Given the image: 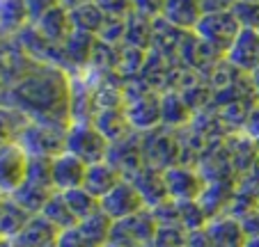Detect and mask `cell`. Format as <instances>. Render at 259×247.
Instances as JSON below:
<instances>
[{"mask_svg":"<svg viewBox=\"0 0 259 247\" xmlns=\"http://www.w3.org/2000/svg\"><path fill=\"white\" fill-rule=\"evenodd\" d=\"M165 185L172 202H200L206 179L193 165H175L165 170Z\"/></svg>","mask_w":259,"mask_h":247,"instance_id":"cell-9","label":"cell"},{"mask_svg":"<svg viewBox=\"0 0 259 247\" xmlns=\"http://www.w3.org/2000/svg\"><path fill=\"white\" fill-rule=\"evenodd\" d=\"M25 124H28V119H25L21 112L0 106V144L16 140V135L21 133V128H23Z\"/></svg>","mask_w":259,"mask_h":247,"instance_id":"cell-33","label":"cell"},{"mask_svg":"<svg viewBox=\"0 0 259 247\" xmlns=\"http://www.w3.org/2000/svg\"><path fill=\"white\" fill-rule=\"evenodd\" d=\"M69 19H71V25L73 30H78V32H88V34H94L97 37L101 32L103 23H106L108 16L103 14V10L94 3V0H85L80 5L71 7L69 10Z\"/></svg>","mask_w":259,"mask_h":247,"instance_id":"cell-26","label":"cell"},{"mask_svg":"<svg viewBox=\"0 0 259 247\" xmlns=\"http://www.w3.org/2000/svg\"><path fill=\"white\" fill-rule=\"evenodd\" d=\"M39 215H44L60 233L67 231V229H73L78 224V220L73 218V213H71V209H69V204H67V199H64L62 192H55L53 197L46 202V206L41 209Z\"/></svg>","mask_w":259,"mask_h":247,"instance_id":"cell-28","label":"cell"},{"mask_svg":"<svg viewBox=\"0 0 259 247\" xmlns=\"http://www.w3.org/2000/svg\"><path fill=\"white\" fill-rule=\"evenodd\" d=\"M142 151H145V163L163 172L175 167V165H181L179 131L158 126L154 131L142 133Z\"/></svg>","mask_w":259,"mask_h":247,"instance_id":"cell-4","label":"cell"},{"mask_svg":"<svg viewBox=\"0 0 259 247\" xmlns=\"http://www.w3.org/2000/svg\"><path fill=\"white\" fill-rule=\"evenodd\" d=\"M250 85H252V94H254V98L259 101V69H257V71L250 73Z\"/></svg>","mask_w":259,"mask_h":247,"instance_id":"cell-45","label":"cell"},{"mask_svg":"<svg viewBox=\"0 0 259 247\" xmlns=\"http://www.w3.org/2000/svg\"><path fill=\"white\" fill-rule=\"evenodd\" d=\"M236 3H239V0H236Z\"/></svg>","mask_w":259,"mask_h":247,"instance_id":"cell-51","label":"cell"},{"mask_svg":"<svg viewBox=\"0 0 259 247\" xmlns=\"http://www.w3.org/2000/svg\"><path fill=\"white\" fill-rule=\"evenodd\" d=\"M0 247H14L10 240H0Z\"/></svg>","mask_w":259,"mask_h":247,"instance_id":"cell-49","label":"cell"},{"mask_svg":"<svg viewBox=\"0 0 259 247\" xmlns=\"http://www.w3.org/2000/svg\"><path fill=\"white\" fill-rule=\"evenodd\" d=\"M92 124L99 128V133H101L110 144L124 140V137L131 135V133H136L124 108H106V110H99L97 115H94Z\"/></svg>","mask_w":259,"mask_h":247,"instance_id":"cell-18","label":"cell"},{"mask_svg":"<svg viewBox=\"0 0 259 247\" xmlns=\"http://www.w3.org/2000/svg\"><path fill=\"white\" fill-rule=\"evenodd\" d=\"M55 247H99V245H94L78 227H73L60 233L58 240H55Z\"/></svg>","mask_w":259,"mask_h":247,"instance_id":"cell-37","label":"cell"},{"mask_svg":"<svg viewBox=\"0 0 259 247\" xmlns=\"http://www.w3.org/2000/svg\"><path fill=\"white\" fill-rule=\"evenodd\" d=\"M5 108L21 112L28 121L71 126V73L32 62L10 87Z\"/></svg>","mask_w":259,"mask_h":247,"instance_id":"cell-1","label":"cell"},{"mask_svg":"<svg viewBox=\"0 0 259 247\" xmlns=\"http://www.w3.org/2000/svg\"><path fill=\"white\" fill-rule=\"evenodd\" d=\"M32 213L14 202L12 197H0V240H14L30 222Z\"/></svg>","mask_w":259,"mask_h":247,"instance_id":"cell-24","label":"cell"},{"mask_svg":"<svg viewBox=\"0 0 259 247\" xmlns=\"http://www.w3.org/2000/svg\"><path fill=\"white\" fill-rule=\"evenodd\" d=\"M186 236L184 227H158L152 247H186Z\"/></svg>","mask_w":259,"mask_h":247,"instance_id":"cell-36","label":"cell"},{"mask_svg":"<svg viewBox=\"0 0 259 247\" xmlns=\"http://www.w3.org/2000/svg\"><path fill=\"white\" fill-rule=\"evenodd\" d=\"M94 3L103 10V14L113 16V19H126L133 12L131 0H94Z\"/></svg>","mask_w":259,"mask_h":247,"instance_id":"cell-38","label":"cell"},{"mask_svg":"<svg viewBox=\"0 0 259 247\" xmlns=\"http://www.w3.org/2000/svg\"><path fill=\"white\" fill-rule=\"evenodd\" d=\"M106 247H152V245H138V242H115V240H108Z\"/></svg>","mask_w":259,"mask_h":247,"instance_id":"cell-46","label":"cell"},{"mask_svg":"<svg viewBox=\"0 0 259 247\" xmlns=\"http://www.w3.org/2000/svg\"><path fill=\"white\" fill-rule=\"evenodd\" d=\"M225 60L241 73L250 76L252 71L259 69V30L241 28L239 37L234 39V44L230 46Z\"/></svg>","mask_w":259,"mask_h":247,"instance_id":"cell-14","label":"cell"},{"mask_svg":"<svg viewBox=\"0 0 259 247\" xmlns=\"http://www.w3.org/2000/svg\"><path fill=\"white\" fill-rule=\"evenodd\" d=\"M149 51H140V48H131V46H119V62H117V76L122 80H131L138 78L145 67V60Z\"/></svg>","mask_w":259,"mask_h":247,"instance_id":"cell-31","label":"cell"},{"mask_svg":"<svg viewBox=\"0 0 259 247\" xmlns=\"http://www.w3.org/2000/svg\"><path fill=\"white\" fill-rule=\"evenodd\" d=\"M94 46H97V37H94V34L73 30V32L67 37V41L62 44V51H64V58H67V62H69V67H71L73 73H80L90 67Z\"/></svg>","mask_w":259,"mask_h":247,"instance_id":"cell-21","label":"cell"},{"mask_svg":"<svg viewBox=\"0 0 259 247\" xmlns=\"http://www.w3.org/2000/svg\"><path fill=\"white\" fill-rule=\"evenodd\" d=\"M197 37L204 41L206 46L220 53L223 58L227 55L230 46L234 44V39L239 37L241 32V23L234 16V12H211V14H204L197 23V28L193 30Z\"/></svg>","mask_w":259,"mask_h":247,"instance_id":"cell-5","label":"cell"},{"mask_svg":"<svg viewBox=\"0 0 259 247\" xmlns=\"http://www.w3.org/2000/svg\"><path fill=\"white\" fill-rule=\"evenodd\" d=\"M58 192L53 185V179H51V158H30L28 165V174H25V181L12 199L19 202L28 213L39 215L41 209L46 206L53 194Z\"/></svg>","mask_w":259,"mask_h":247,"instance_id":"cell-2","label":"cell"},{"mask_svg":"<svg viewBox=\"0 0 259 247\" xmlns=\"http://www.w3.org/2000/svg\"><path fill=\"white\" fill-rule=\"evenodd\" d=\"M108 163L122 172L124 179H131L138 170L145 167V151H142V133H131L124 140L113 142L108 149Z\"/></svg>","mask_w":259,"mask_h":247,"instance_id":"cell-12","label":"cell"},{"mask_svg":"<svg viewBox=\"0 0 259 247\" xmlns=\"http://www.w3.org/2000/svg\"><path fill=\"white\" fill-rule=\"evenodd\" d=\"M37 30H39L44 37H49L53 44H60L62 46L67 41V37L73 32V25H71V19H69V10L62 5H55L53 10H49L44 16H41L37 23Z\"/></svg>","mask_w":259,"mask_h":247,"instance_id":"cell-25","label":"cell"},{"mask_svg":"<svg viewBox=\"0 0 259 247\" xmlns=\"http://www.w3.org/2000/svg\"><path fill=\"white\" fill-rule=\"evenodd\" d=\"M204 229L213 247H245V240H248L243 227H241V220L230 213L211 218Z\"/></svg>","mask_w":259,"mask_h":247,"instance_id":"cell-16","label":"cell"},{"mask_svg":"<svg viewBox=\"0 0 259 247\" xmlns=\"http://www.w3.org/2000/svg\"><path fill=\"white\" fill-rule=\"evenodd\" d=\"M245 247H259V236L248 238V240H245Z\"/></svg>","mask_w":259,"mask_h":247,"instance_id":"cell-48","label":"cell"},{"mask_svg":"<svg viewBox=\"0 0 259 247\" xmlns=\"http://www.w3.org/2000/svg\"><path fill=\"white\" fill-rule=\"evenodd\" d=\"M239 220H241V227H243L245 236H248V238L259 236V209L257 211H250V213H245V215H241Z\"/></svg>","mask_w":259,"mask_h":247,"instance_id":"cell-42","label":"cell"},{"mask_svg":"<svg viewBox=\"0 0 259 247\" xmlns=\"http://www.w3.org/2000/svg\"><path fill=\"white\" fill-rule=\"evenodd\" d=\"M80 3H85V0H60V5H62V7H67V10H71V7L80 5Z\"/></svg>","mask_w":259,"mask_h":247,"instance_id":"cell-47","label":"cell"},{"mask_svg":"<svg viewBox=\"0 0 259 247\" xmlns=\"http://www.w3.org/2000/svg\"><path fill=\"white\" fill-rule=\"evenodd\" d=\"M122 181H124L122 172L117 167H113L108 160H103V163L88 165V174H85L83 188L88 192H92L97 199H103L113 188H117Z\"/></svg>","mask_w":259,"mask_h":247,"instance_id":"cell-20","label":"cell"},{"mask_svg":"<svg viewBox=\"0 0 259 247\" xmlns=\"http://www.w3.org/2000/svg\"><path fill=\"white\" fill-rule=\"evenodd\" d=\"M133 12L136 14H142L147 19H161L163 7H165V0H131Z\"/></svg>","mask_w":259,"mask_h":247,"instance_id":"cell-39","label":"cell"},{"mask_svg":"<svg viewBox=\"0 0 259 247\" xmlns=\"http://www.w3.org/2000/svg\"><path fill=\"white\" fill-rule=\"evenodd\" d=\"M188 32L175 28L172 23H167L165 19H154V34H152V51H156L158 55L167 58L170 62H177L179 58L181 44L186 39Z\"/></svg>","mask_w":259,"mask_h":247,"instance_id":"cell-19","label":"cell"},{"mask_svg":"<svg viewBox=\"0 0 259 247\" xmlns=\"http://www.w3.org/2000/svg\"><path fill=\"white\" fill-rule=\"evenodd\" d=\"M62 194H64V199H67L73 218L78 220V222H83V220H88L90 215H94V213L101 211V199H97L92 192H88L85 188L69 190V192H62Z\"/></svg>","mask_w":259,"mask_h":247,"instance_id":"cell-29","label":"cell"},{"mask_svg":"<svg viewBox=\"0 0 259 247\" xmlns=\"http://www.w3.org/2000/svg\"><path fill=\"white\" fill-rule=\"evenodd\" d=\"M254 146H257V158H259V140H254Z\"/></svg>","mask_w":259,"mask_h":247,"instance_id":"cell-50","label":"cell"},{"mask_svg":"<svg viewBox=\"0 0 259 247\" xmlns=\"http://www.w3.org/2000/svg\"><path fill=\"white\" fill-rule=\"evenodd\" d=\"M124 32H126V19H113V16H108L101 32L97 34V39L103 41V44H110V46H122Z\"/></svg>","mask_w":259,"mask_h":247,"instance_id":"cell-35","label":"cell"},{"mask_svg":"<svg viewBox=\"0 0 259 247\" xmlns=\"http://www.w3.org/2000/svg\"><path fill=\"white\" fill-rule=\"evenodd\" d=\"M179 206V222L186 231H195V229H204L209 222V215L202 209L200 202H177Z\"/></svg>","mask_w":259,"mask_h":247,"instance_id":"cell-32","label":"cell"},{"mask_svg":"<svg viewBox=\"0 0 259 247\" xmlns=\"http://www.w3.org/2000/svg\"><path fill=\"white\" fill-rule=\"evenodd\" d=\"M193 117H195V112L191 110V106L179 92L161 94V126L181 131V128L191 126Z\"/></svg>","mask_w":259,"mask_h":247,"instance_id":"cell-23","label":"cell"},{"mask_svg":"<svg viewBox=\"0 0 259 247\" xmlns=\"http://www.w3.org/2000/svg\"><path fill=\"white\" fill-rule=\"evenodd\" d=\"M14 41L19 44V48L23 51L25 55H28L30 60H34V62L39 64H46V67H58V69H64L67 73H71V67H69L67 58H64V51L60 44H53L49 37H44V34L37 30V25L28 23L23 30H21L19 34L14 37Z\"/></svg>","mask_w":259,"mask_h":247,"instance_id":"cell-7","label":"cell"},{"mask_svg":"<svg viewBox=\"0 0 259 247\" xmlns=\"http://www.w3.org/2000/svg\"><path fill=\"white\" fill-rule=\"evenodd\" d=\"M25 5H28L30 23H37L49 10H53L55 5H60V0H25Z\"/></svg>","mask_w":259,"mask_h":247,"instance_id":"cell-40","label":"cell"},{"mask_svg":"<svg viewBox=\"0 0 259 247\" xmlns=\"http://www.w3.org/2000/svg\"><path fill=\"white\" fill-rule=\"evenodd\" d=\"M69 128L39 124V121H28L21 133L16 135V142L23 146V151L30 158H55L64 154Z\"/></svg>","mask_w":259,"mask_h":247,"instance_id":"cell-3","label":"cell"},{"mask_svg":"<svg viewBox=\"0 0 259 247\" xmlns=\"http://www.w3.org/2000/svg\"><path fill=\"white\" fill-rule=\"evenodd\" d=\"M30 156L16 140L0 144V197H12L23 185Z\"/></svg>","mask_w":259,"mask_h":247,"instance_id":"cell-8","label":"cell"},{"mask_svg":"<svg viewBox=\"0 0 259 247\" xmlns=\"http://www.w3.org/2000/svg\"><path fill=\"white\" fill-rule=\"evenodd\" d=\"M152 34H154V21L142 14L126 16V32H124V46L140 51H152Z\"/></svg>","mask_w":259,"mask_h":247,"instance_id":"cell-27","label":"cell"},{"mask_svg":"<svg viewBox=\"0 0 259 247\" xmlns=\"http://www.w3.org/2000/svg\"><path fill=\"white\" fill-rule=\"evenodd\" d=\"M108 149H110V142L99 133V128L94 126L92 121H88V124H71L69 126L64 151L80 158L85 165L103 163L108 158Z\"/></svg>","mask_w":259,"mask_h":247,"instance_id":"cell-6","label":"cell"},{"mask_svg":"<svg viewBox=\"0 0 259 247\" xmlns=\"http://www.w3.org/2000/svg\"><path fill=\"white\" fill-rule=\"evenodd\" d=\"M243 135H248L250 140H259V101L252 103V108H250L248 112V119H245L243 124Z\"/></svg>","mask_w":259,"mask_h":247,"instance_id":"cell-41","label":"cell"},{"mask_svg":"<svg viewBox=\"0 0 259 247\" xmlns=\"http://www.w3.org/2000/svg\"><path fill=\"white\" fill-rule=\"evenodd\" d=\"M200 7L204 10V14H211V12H227L236 5V0H197Z\"/></svg>","mask_w":259,"mask_h":247,"instance_id":"cell-43","label":"cell"},{"mask_svg":"<svg viewBox=\"0 0 259 247\" xmlns=\"http://www.w3.org/2000/svg\"><path fill=\"white\" fill-rule=\"evenodd\" d=\"M232 12L239 19L241 28L259 30V0H239Z\"/></svg>","mask_w":259,"mask_h":247,"instance_id":"cell-34","label":"cell"},{"mask_svg":"<svg viewBox=\"0 0 259 247\" xmlns=\"http://www.w3.org/2000/svg\"><path fill=\"white\" fill-rule=\"evenodd\" d=\"M60 231L44 218V215H32L30 222L23 227V231L10 240L14 247H49L58 240Z\"/></svg>","mask_w":259,"mask_h":247,"instance_id":"cell-22","label":"cell"},{"mask_svg":"<svg viewBox=\"0 0 259 247\" xmlns=\"http://www.w3.org/2000/svg\"><path fill=\"white\" fill-rule=\"evenodd\" d=\"M85 174H88V165L80 158L71 156L69 151L51 158V179H53V185L58 192L83 188Z\"/></svg>","mask_w":259,"mask_h":247,"instance_id":"cell-13","label":"cell"},{"mask_svg":"<svg viewBox=\"0 0 259 247\" xmlns=\"http://www.w3.org/2000/svg\"><path fill=\"white\" fill-rule=\"evenodd\" d=\"M0 41H3V39H0Z\"/></svg>","mask_w":259,"mask_h":247,"instance_id":"cell-52","label":"cell"},{"mask_svg":"<svg viewBox=\"0 0 259 247\" xmlns=\"http://www.w3.org/2000/svg\"><path fill=\"white\" fill-rule=\"evenodd\" d=\"M156 231H158V222H156V218H154L152 209H145V211H140V213L131 215V218L115 222L113 233H110V240L152 245Z\"/></svg>","mask_w":259,"mask_h":247,"instance_id":"cell-11","label":"cell"},{"mask_svg":"<svg viewBox=\"0 0 259 247\" xmlns=\"http://www.w3.org/2000/svg\"><path fill=\"white\" fill-rule=\"evenodd\" d=\"M186 247H213V245H211V238L206 233V229H195V231H188Z\"/></svg>","mask_w":259,"mask_h":247,"instance_id":"cell-44","label":"cell"},{"mask_svg":"<svg viewBox=\"0 0 259 247\" xmlns=\"http://www.w3.org/2000/svg\"><path fill=\"white\" fill-rule=\"evenodd\" d=\"M128 181L136 185V190L140 192V197L145 199L147 209H156L158 204H163V202L170 199V194H167V185H165V172L158 170V167L145 165V167L138 170Z\"/></svg>","mask_w":259,"mask_h":247,"instance_id":"cell-15","label":"cell"},{"mask_svg":"<svg viewBox=\"0 0 259 247\" xmlns=\"http://www.w3.org/2000/svg\"><path fill=\"white\" fill-rule=\"evenodd\" d=\"M145 199L140 197V192L136 190V185L128 179H124L117 188H113L106 197L101 199V211L113 220V222H119V220H126L131 215L145 211Z\"/></svg>","mask_w":259,"mask_h":247,"instance_id":"cell-10","label":"cell"},{"mask_svg":"<svg viewBox=\"0 0 259 247\" xmlns=\"http://www.w3.org/2000/svg\"><path fill=\"white\" fill-rule=\"evenodd\" d=\"M76 227L80 229V231L85 233V236L90 238V240L94 242V245L99 247H106V242L110 240V233H113V227L115 222L110 218H108L103 211H99V213L90 215L88 220H83V222H78Z\"/></svg>","mask_w":259,"mask_h":247,"instance_id":"cell-30","label":"cell"},{"mask_svg":"<svg viewBox=\"0 0 259 247\" xmlns=\"http://www.w3.org/2000/svg\"><path fill=\"white\" fill-rule=\"evenodd\" d=\"M202 16H204V10L197 0H165L161 19H165L167 23H172L184 32H193Z\"/></svg>","mask_w":259,"mask_h":247,"instance_id":"cell-17","label":"cell"}]
</instances>
